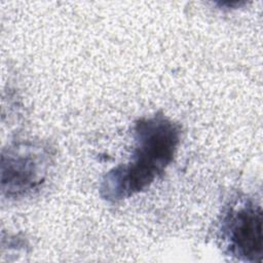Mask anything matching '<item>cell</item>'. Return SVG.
Segmentation results:
<instances>
[{"label": "cell", "instance_id": "6da1fadb", "mask_svg": "<svg viewBox=\"0 0 263 263\" xmlns=\"http://www.w3.org/2000/svg\"><path fill=\"white\" fill-rule=\"evenodd\" d=\"M134 149L128 162L111 168L102 179L100 195L118 202L145 191L173 162L181 140V127L164 115L136 121Z\"/></svg>", "mask_w": 263, "mask_h": 263}, {"label": "cell", "instance_id": "7a4b0ae2", "mask_svg": "<svg viewBox=\"0 0 263 263\" xmlns=\"http://www.w3.org/2000/svg\"><path fill=\"white\" fill-rule=\"evenodd\" d=\"M262 208L252 198L230 203L219 222L224 252L242 262H261L263 257Z\"/></svg>", "mask_w": 263, "mask_h": 263}, {"label": "cell", "instance_id": "3957f363", "mask_svg": "<svg viewBox=\"0 0 263 263\" xmlns=\"http://www.w3.org/2000/svg\"><path fill=\"white\" fill-rule=\"evenodd\" d=\"M50 149L41 142H20L2 152L1 189L8 198L24 196L45 180L51 163Z\"/></svg>", "mask_w": 263, "mask_h": 263}]
</instances>
